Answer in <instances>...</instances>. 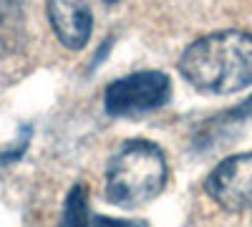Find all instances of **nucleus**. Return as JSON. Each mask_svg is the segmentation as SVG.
I'll list each match as a JSON object with an SVG mask.
<instances>
[{
    "mask_svg": "<svg viewBox=\"0 0 252 227\" xmlns=\"http://www.w3.org/2000/svg\"><path fill=\"white\" fill-rule=\"evenodd\" d=\"M91 227H146V225L144 222H131V220H114V217L96 215L91 220Z\"/></svg>",
    "mask_w": 252,
    "mask_h": 227,
    "instance_id": "7",
    "label": "nucleus"
},
{
    "mask_svg": "<svg viewBox=\"0 0 252 227\" xmlns=\"http://www.w3.org/2000/svg\"><path fill=\"white\" fill-rule=\"evenodd\" d=\"M46 15L58 35V40L71 51H81L89 43L94 31V13L86 3H66V0H53L46 5Z\"/></svg>",
    "mask_w": 252,
    "mask_h": 227,
    "instance_id": "5",
    "label": "nucleus"
},
{
    "mask_svg": "<svg viewBox=\"0 0 252 227\" xmlns=\"http://www.w3.org/2000/svg\"><path fill=\"white\" fill-rule=\"evenodd\" d=\"M91 215H89V192L86 184L78 182L71 187L66 204H63V227H91Z\"/></svg>",
    "mask_w": 252,
    "mask_h": 227,
    "instance_id": "6",
    "label": "nucleus"
},
{
    "mask_svg": "<svg viewBox=\"0 0 252 227\" xmlns=\"http://www.w3.org/2000/svg\"><path fill=\"white\" fill-rule=\"evenodd\" d=\"M172 81L161 71H136L121 76L103 91V106L111 116H136L169 104Z\"/></svg>",
    "mask_w": 252,
    "mask_h": 227,
    "instance_id": "3",
    "label": "nucleus"
},
{
    "mask_svg": "<svg viewBox=\"0 0 252 227\" xmlns=\"http://www.w3.org/2000/svg\"><path fill=\"white\" fill-rule=\"evenodd\" d=\"M204 192L227 212H240L250 207L252 204V152H242V154H232L222 159L207 174Z\"/></svg>",
    "mask_w": 252,
    "mask_h": 227,
    "instance_id": "4",
    "label": "nucleus"
},
{
    "mask_svg": "<svg viewBox=\"0 0 252 227\" xmlns=\"http://www.w3.org/2000/svg\"><path fill=\"white\" fill-rule=\"evenodd\" d=\"M166 177H169V167L159 144L146 139H129L109 159L106 199L124 210L141 207L159 197Z\"/></svg>",
    "mask_w": 252,
    "mask_h": 227,
    "instance_id": "2",
    "label": "nucleus"
},
{
    "mask_svg": "<svg viewBox=\"0 0 252 227\" xmlns=\"http://www.w3.org/2000/svg\"><path fill=\"white\" fill-rule=\"evenodd\" d=\"M179 73L202 94H235L252 86V33L217 31L197 38L179 56Z\"/></svg>",
    "mask_w": 252,
    "mask_h": 227,
    "instance_id": "1",
    "label": "nucleus"
}]
</instances>
